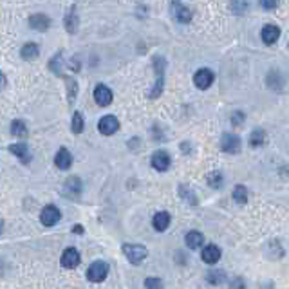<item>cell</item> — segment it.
I'll list each match as a JSON object with an SVG mask.
<instances>
[{
  "label": "cell",
  "instance_id": "obj_1",
  "mask_svg": "<svg viewBox=\"0 0 289 289\" xmlns=\"http://www.w3.org/2000/svg\"><path fill=\"white\" fill-rule=\"evenodd\" d=\"M123 253H125L127 260H130L132 264H139L147 259V248L141 244H125Z\"/></svg>",
  "mask_w": 289,
  "mask_h": 289
},
{
  "label": "cell",
  "instance_id": "obj_18",
  "mask_svg": "<svg viewBox=\"0 0 289 289\" xmlns=\"http://www.w3.org/2000/svg\"><path fill=\"white\" fill-rule=\"evenodd\" d=\"M174 15H176V18L181 22V24H186V22L192 20V11L188 8H185V6H179V4L174 6Z\"/></svg>",
  "mask_w": 289,
  "mask_h": 289
},
{
  "label": "cell",
  "instance_id": "obj_26",
  "mask_svg": "<svg viewBox=\"0 0 289 289\" xmlns=\"http://www.w3.org/2000/svg\"><path fill=\"white\" fill-rule=\"evenodd\" d=\"M264 143V132L262 130H253L250 138V145L251 147H260Z\"/></svg>",
  "mask_w": 289,
  "mask_h": 289
},
{
  "label": "cell",
  "instance_id": "obj_5",
  "mask_svg": "<svg viewBox=\"0 0 289 289\" xmlns=\"http://www.w3.org/2000/svg\"><path fill=\"white\" fill-rule=\"evenodd\" d=\"M118 129H120V121L114 116H103L98 123V130L103 136H112Z\"/></svg>",
  "mask_w": 289,
  "mask_h": 289
},
{
  "label": "cell",
  "instance_id": "obj_12",
  "mask_svg": "<svg viewBox=\"0 0 289 289\" xmlns=\"http://www.w3.org/2000/svg\"><path fill=\"white\" fill-rule=\"evenodd\" d=\"M29 26L35 31H47L49 26H51V20H49L45 15L36 13L33 15V17H29Z\"/></svg>",
  "mask_w": 289,
  "mask_h": 289
},
{
  "label": "cell",
  "instance_id": "obj_16",
  "mask_svg": "<svg viewBox=\"0 0 289 289\" xmlns=\"http://www.w3.org/2000/svg\"><path fill=\"white\" fill-rule=\"evenodd\" d=\"M152 224L157 232H164V229L170 226V215L166 212H159L154 215V220H152Z\"/></svg>",
  "mask_w": 289,
  "mask_h": 289
},
{
  "label": "cell",
  "instance_id": "obj_7",
  "mask_svg": "<svg viewBox=\"0 0 289 289\" xmlns=\"http://www.w3.org/2000/svg\"><path fill=\"white\" fill-rule=\"evenodd\" d=\"M94 99L99 107H107L112 101V91L107 85H98L94 89Z\"/></svg>",
  "mask_w": 289,
  "mask_h": 289
},
{
  "label": "cell",
  "instance_id": "obj_2",
  "mask_svg": "<svg viewBox=\"0 0 289 289\" xmlns=\"http://www.w3.org/2000/svg\"><path fill=\"white\" fill-rule=\"evenodd\" d=\"M108 275V266L103 260H96L91 264V268L87 269V278L91 282H101L105 280Z\"/></svg>",
  "mask_w": 289,
  "mask_h": 289
},
{
  "label": "cell",
  "instance_id": "obj_10",
  "mask_svg": "<svg viewBox=\"0 0 289 289\" xmlns=\"http://www.w3.org/2000/svg\"><path fill=\"white\" fill-rule=\"evenodd\" d=\"M62 264H64V268H76L78 264H80V253H78L74 248H67L62 255Z\"/></svg>",
  "mask_w": 289,
  "mask_h": 289
},
{
  "label": "cell",
  "instance_id": "obj_22",
  "mask_svg": "<svg viewBox=\"0 0 289 289\" xmlns=\"http://www.w3.org/2000/svg\"><path fill=\"white\" fill-rule=\"evenodd\" d=\"M71 130L74 134H82L83 130V116L80 112H74L73 114V121H71Z\"/></svg>",
  "mask_w": 289,
  "mask_h": 289
},
{
  "label": "cell",
  "instance_id": "obj_27",
  "mask_svg": "<svg viewBox=\"0 0 289 289\" xmlns=\"http://www.w3.org/2000/svg\"><path fill=\"white\" fill-rule=\"evenodd\" d=\"M145 287L147 289H163V282L157 276H148L145 280Z\"/></svg>",
  "mask_w": 289,
  "mask_h": 289
},
{
  "label": "cell",
  "instance_id": "obj_20",
  "mask_svg": "<svg viewBox=\"0 0 289 289\" xmlns=\"http://www.w3.org/2000/svg\"><path fill=\"white\" fill-rule=\"evenodd\" d=\"M80 190H82V186H80V179H78V177H71V179H67V183H65V192H67V194L78 195L80 194Z\"/></svg>",
  "mask_w": 289,
  "mask_h": 289
},
{
  "label": "cell",
  "instance_id": "obj_28",
  "mask_svg": "<svg viewBox=\"0 0 289 289\" xmlns=\"http://www.w3.org/2000/svg\"><path fill=\"white\" fill-rule=\"evenodd\" d=\"M208 185L212 186V188H217V186L222 185V176L219 172H213L208 176Z\"/></svg>",
  "mask_w": 289,
  "mask_h": 289
},
{
  "label": "cell",
  "instance_id": "obj_8",
  "mask_svg": "<svg viewBox=\"0 0 289 289\" xmlns=\"http://www.w3.org/2000/svg\"><path fill=\"white\" fill-rule=\"evenodd\" d=\"M154 67L157 71V82H155V87H154V92L150 94V98H155V96H159L161 91H163V69H164V60L161 56H155L154 58Z\"/></svg>",
  "mask_w": 289,
  "mask_h": 289
},
{
  "label": "cell",
  "instance_id": "obj_33",
  "mask_svg": "<svg viewBox=\"0 0 289 289\" xmlns=\"http://www.w3.org/2000/svg\"><path fill=\"white\" fill-rule=\"evenodd\" d=\"M2 229H4V222H2V219H0V233H2Z\"/></svg>",
  "mask_w": 289,
  "mask_h": 289
},
{
  "label": "cell",
  "instance_id": "obj_31",
  "mask_svg": "<svg viewBox=\"0 0 289 289\" xmlns=\"http://www.w3.org/2000/svg\"><path fill=\"white\" fill-rule=\"evenodd\" d=\"M242 118H244V116H242V112H235V114L232 116V120H233V123H235V125H241V123H242Z\"/></svg>",
  "mask_w": 289,
  "mask_h": 289
},
{
  "label": "cell",
  "instance_id": "obj_9",
  "mask_svg": "<svg viewBox=\"0 0 289 289\" xmlns=\"http://www.w3.org/2000/svg\"><path fill=\"white\" fill-rule=\"evenodd\" d=\"M220 147L224 152H229V154H235V152L241 150V139L235 134H224L222 139H220Z\"/></svg>",
  "mask_w": 289,
  "mask_h": 289
},
{
  "label": "cell",
  "instance_id": "obj_24",
  "mask_svg": "<svg viewBox=\"0 0 289 289\" xmlns=\"http://www.w3.org/2000/svg\"><path fill=\"white\" fill-rule=\"evenodd\" d=\"M9 150H11V154L18 155L20 159L26 161L27 159V155H29V150H27V147L24 145V143H18V145H11L9 147Z\"/></svg>",
  "mask_w": 289,
  "mask_h": 289
},
{
  "label": "cell",
  "instance_id": "obj_13",
  "mask_svg": "<svg viewBox=\"0 0 289 289\" xmlns=\"http://www.w3.org/2000/svg\"><path fill=\"white\" fill-rule=\"evenodd\" d=\"M201 257H203V260L206 264H215L220 259V250L217 246H213V244H208L203 250V253H201Z\"/></svg>",
  "mask_w": 289,
  "mask_h": 289
},
{
  "label": "cell",
  "instance_id": "obj_4",
  "mask_svg": "<svg viewBox=\"0 0 289 289\" xmlns=\"http://www.w3.org/2000/svg\"><path fill=\"white\" fill-rule=\"evenodd\" d=\"M152 166H154L155 170H159V172H164V170L170 168V155L166 154L164 150H155L154 154H152V159H150Z\"/></svg>",
  "mask_w": 289,
  "mask_h": 289
},
{
  "label": "cell",
  "instance_id": "obj_14",
  "mask_svg": "<svg viewBox=\"0 0 289 289\" xmlns=\"http://www.w3.org/2000/svg\"><path fill=\"white\" fill-rule=\"evenodd\" d=\"M260 36H262L264 43L271 45V43H275L276 40H278V36H280V29H278L276 26H271V24H269V26H266L262 29V35Z\"/></svg>",
  "mask_w": 289,
  "mask_h": 289
},
{
  "label": "cell",
  "instance_id": "obj_3",
  "mask_svg": "<svg viewBox=\"0 0 289 289\" xmlns=\"http://www.w3.org/2000/svg\"><path fill=\"white\" fill-rule=\"evenodd\" d=\"M62 213L60 210H58L56 206H52V204H49V206H45L42 210V213H40V220H42V224L45 226H54L60 220Z\"/></svg>",
  "mask_w": 289,
  "mask_h": 289
},
{
  "label": "cell",
  "instance_id": "obj_32",
  "mask_svg": "<svg viewBox=\"0 0 289 289\" xmlns=\"http://www.w3.org/2000/svg\"><path fill=\"white\" fill-rule=\"evenodd\" d=\"M4 87H6V76H4L2 73H0V91H2Z\"/></svg>",
  "mask_w": 289,
  "mask_h": 289
},
{
  "label": "cell",
  "instance_id": "obj_11",
  "mask_svg": "<svg viewBox=\"0 0 289 289\" xmlns=\"http://www.w3.org/2000/svg\"><path fill=\"white\" fill-rule=\"evenodd\" d=\"M54 163H56V166L60 170H67L71 166V163H73V155H71V152L67 148H60L56 152V155H54Z\"/></svg>",
  "mask_w": 289,
  "mask_h": 289
},
{
  "label": "cell",
  "instance_id": "obj_17",
  "mask_svg": "<svg viewBox=\"0 0 289 289\" xmlns=\"http://www.w3.org/2000/svg\"><path fill=\"white\" fill-rule=\"evenodd\" d=\"M65 29L69 31V33H76L78 31V15L74 8H71L69 13L65 15Z\"/></svg>",
  "mask_w": 289,
  "mask_h": 289
},
{
  "label": "cell",
  "instance_id": "obj_19",
  "mask_svg": "<svg viewBox=\"0 0 289 289\" xmlns=\"http://www.w3.org/2000/svg\"><path fill=\"white\" fill-rule=\"evenodd\" d=\"M20 54H22L24 60H35V58H38V45L33 43V42L26 43V45L22 47Z\"/></svg>",
  "mask_w": 289,
  "mask_h": 289
},
{
  "label": "cell",
  "instance_id": "obj_30",
  "mask_svg": "<svg viewBox=\"0 0 289 289\" xmlns=\"http://www.w3.org/2000/svg\"><path fill=\"white\" fill-rule=\"evenodd\" d=\"M260 6H262L264 9H275L276 0H260Z\"/></svg>",
  "mask_w": 289,
  "mask_h": 289
},
{
  "label": "cell",
  "instance_id": "obj_25",
  "mask_svg": "<svg viewBox=\"0 0 289 289\" xmlns=\"http://www.w3.org/2000/svg\"><path fill=\"white\" fill-rule=\"evenodd\" d=\"M229 9H232L235 15H242L248 11V0H232L229 4Z\"/></svg>",
  "mask_w": 289,
  "mask_h": 289
},
{
  "label": "cell",
  "instance_id": "obj_15",
  "mask_svg": "<svg viewBox=\"0 0 289 289\" xmlns=\"http://www.w3.org/2000/svg\"><path fill=\"white\" fill-rule=\"evenodd\" d=\"M186 246L190 248V250H199V248L203 246V242H204V237H203V233H199V232H188L186 233Z\"/></svg>",
  "mask_w": 289,
  "mask_h": 289
},
{
  "label": "cell",
  "instance_id": "obj_6",
  "mask_svg": "<svg viewBox=\"0 0 289 289\" xmlns=\"http://www.w3.org/2000/svg\"><path fill=\"white\" fill-rule=\"evenodd\" d=\"M194 83L199 89H208L213 83V73L210 69H199L194 76Z\"/></svg>",
  "mask_w": 289,
  "mask_h": 289
},
{
  "label": "cell",
  "instance_id": "obj_23",
  "mask_svg": "<svg viewBox=\"0 0 289 289\" xmlns=\"http://www.w3.org/2000/svg\"><path fill=\"white\" fill-rule=\"evenodd\" d=\"M233 199L237 201L239 204H244L248 201V190H246V186H235V190H233Z\"/></svg>",
  "mask_w": 289,
  "mask_h": 289
},
{
  "label": "cell",
  "instance_id": "obj_29",
  "mask_svg": "<svg viewBox=\"0 0 289 289\" xmlns=\"http://www.w3.org/2000/svg\"><path fill=\"white\" fill-rule=\"evenodd\" d=\"M208 280L212 282V284H219L222 280V273H208Z\"/></svg>",
  "mask_w": 289,
  "mask_h": 289
},
{
  "label": "cell",
  "instance_id": "obj_21",
  "mask_svg": "<svg viewBox=\"0 0 289 289\" xmlns=\"http://www.w3.org/2000/svg\"><path fill=\"white\" fill-rule=\"evenodd\" d=\"M11 132H13V136H18V138H24V136L27 134V127L24 121L20 120H15L13 123H11Z\"/></svg>",
  "mask_w": 289,
  "mask_h": 289
}]
</instances>
